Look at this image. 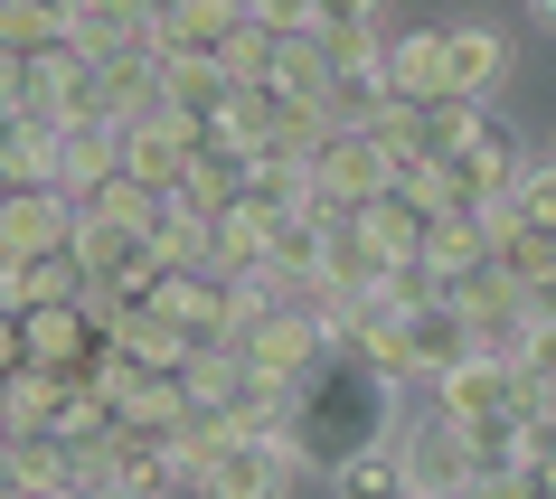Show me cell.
Wrapping results in <instances>:
<instances>
[{
  "instance_id": "obj_1",
  "label": "cell",
  "mask_w": 556,
  "mask_h": 499,
  "mask_svg": "<svg viewBox=\"0 0 556 499\" xmlns=\"http://www.w3.org/2000/svg\"><path fill=\"white\" fill-rule=\"evenodd\" d=\"M387 434H396V378L368 349H330L283 406V443H293L302 471H340L350 452H368Z\"/></svg>"
},
{
  "instance_id": "obj_2",
  "label": "cell",
  "mask_w": 556,
  "mask_h": 499,
  "mask_svg": "<svg viewBox=\"0 0 556 499\" xmlns=\"http://www.w3.org/2000/svg\"><path fill=\"white\" fill-rule=\"evenodd\" d=\"M302 179H312V207L350 217V207H368V199H387V189H396V161H387V142L368 132V123H330L321 151L302 161Z\"/></svg>"
},
{
  "instance_id": "obj_3",
  "label": "cell",
  "mask_w": 556,
  "mask_h": 499,
  "mask_svg": "<svg viewBox=\"0 0 556 499\" xmlns=\"http://www.w3.org/2000/svg\"><path fill=\"white\" fill-rule=\"evenodd\" d=\"M519 170H528V151L509 142V123H481V142L453 151V161L434 170V217H443V207H463V217L500 207L509 189H519Z\"/></svg>"
},
{
  "instance_id": "obj_4",
  "label": "cell",
  "mask_w": 556,
  "mask_h": 499,
  "mask_svg": "<svg viewBox=\"0 0 556 499\" xmlns=\"http://www.w3.org/2000/svg\"><path fill=\"white\" fill-rule=\"evenodd\" d=\"M293 481H302V462L283 434H236L217 462H199L189 490L199 499H293Z\"/></svg>"
},
{
  "instance_id": "obj_5",
  "label": "cell",
  "mask_w": 556,
  "mask_h": 499,
  "mask_svg": "<svg viewBox=\"0 0 556 499\" xmlns=\"http://www.w3.org/2000/svg\"><path fill=\"white\" fill-rule=\"evenodd\" d=\"M236 358H245V378L302 386V378H312V368L330 358V340L312 330V311H302V302H274V311H255V321H245V340H236Z\"/></svg>"
},
{
  "instance_id": "obj_6",
  "label": "cell",
  "mask_w": 556,
  "mask_h": 499,
  "mask_svg": "<svg viewBox=\"0 0 556 499\" xmlns=\"http://www.w3.org/2000/svg\"><path fill=\"white\" fill-rule=\"evenodd\" d=\"M443 302L463 311V330H471V349H491V358H509L528 340V293L509 283L500 265H471V273H453L443 283Z\"/></svg>"
},
{
  "instance_id": "obj_7",
  "label": "cell",
  "mask_w": 556,
  "mask_h": 499,
  "mask_svg": "<svg viewBox=\"0 0 556 499\" xmlns=\"http://www.w3.org/2000/svg\"><path fill=\"white\" fill-rule=\"evenodd\" d=\"M396 462H406V499H434V490H471L481 471H471V443L453 414H425V424H396Z\"/></svg>"
},
{
  "instance_id": "obj_8",
  "label": "cell",
  "mask_w": 556,
  "mask_h": 499,
  "mask_svg": "<svg viewBox=\"0 0 556 499\" xmlns=\"http://www.w3.org/2000/svg\"><path fill=\"white\" fill-rule=\"evenodd\" d=\"M519 368L491 349H463L453 368L434 378V414H453V424H500V414H519Z\"/></svg>"
},
{
  "instance_id": "obj_9",
  "label": "cell",
  "mask_w": 556,
  "mask_h": 499,
  "mask_svg": "<svg viewBox=\"0 0 556 499\" xmlns=\"http://www.w3.org/2000/svg\"><path fill=\"white\" fill-rule=\"evenodd\" d=\"M114 151H123V179H142L151 199H170L179 170L199 161V132H189V123H170L161 104H151V114H132V123L114 132Z\"/></svg>"
},
{
  "instance_id": "obj_10",
  "label": "cell",
  "mask_w": 556,
  "mask_h": 499,
  "mask_svg": "<svg viewBox=\"0 0 556 499\" xmlns=\"http://www.w3.org/2000/svg\"><path fill=\"white\" fill-rule=\"evenodd\" d=\"M66 227H76V199L66 189H10L0 199V273L38 265V255H66Z\"/></svg>"
},
{
  "instance_id": "obj_11",
  "label": "cell",
  "mask_w": 556,
  "mask_h": 499,
  "mask_svg": "<svg viewBox=\"0 0 556 499\" xmlns=\"http://www.w3.org/2000/svg\"><path fill=\"white\" fill-rule=\"evenodd\" d=\"M500 86H509V29H500V20H453V29H443V94L491 104Z\"/></svg>"
},
{
  "instance_id": "obj_12",
  "label": "cell",
  "mask_w": 556,
  "mask_h": 499,
  "mask_svg": "<svg viewBox=\"0 0 556 499\" xmlns=\"http://www.w3.org/2000/svg\"><path fill=\"white\" fill-rule=\"evenodd\" d=\"M245 29V0H151V57H217Z\"/></svg>"
},
{
  "instance_id": "obj_13",
  "label": "cell",
  "mask_w": 556,
  "mask_h": 499,
  "mask_svg": "<svg viewBox=\"0 0 556 499\" xmlns=\"http://www.w3.org/2000/svg\"><path fill=\"white\" fill-rule=\"evenodd\" d=\"M378 48H387V29L321 38V66H330V123H368V114L387 104V86H378Z\"/></svg>"
},
{
  "instance_id": "obj_14",
  "label": "cell",
  "mask_w": 556,
  "mask_h": 499,
  "mask_svg": "<svg viewBox=\"0 0 556 499\" xmlns=\"http://www.w3.org/2000/svg\"><path fill=\"white\" fill-rule=\"evenodd\" d=\"M58 38L76 57H123V48H151V0H66Z\"/></svg>"
},
{
  "instance_id": "obj_15",
  "label": "cell",
  "mask_w": 556,
  "mask_h": 499,
  "mask_svg": "<svg viewBox=\"0 0 556 499\" xmlns=\"http://www.w3.org/2000/svg\"><path fill=\"white\" fill-rule=\"evenodd\" d=\"M378 86H387V104H443V29H396L378 48Z\"/></svg>"
},
{
  "instance_id": "obj_16",
  "label": "cell",
  "mask_w": 556,
  "mask_h": 499,
  "mask_svg": "<svg viewBox=\"0 0 556 499\" xmlns=\"http://www.w3.org/2000/svg\"><path fill=\"white\" fill-rule=\"evenodd\" d=\"M350 235L378 255V273H406V265H425V207L415 199H368V207H350Z\"/></svg>"
},
{
  "instance_id": "obj_17",
  "label": "cell",
  "mask_w": 556,
  "mask_h": 499,
  "mask_svg": "<svg viewBox=\"0 0 556 499\" xmlns=\"http://www.w3.org/2000/svg\"><path fill=\"white\" fill-rule=\"evenodd\" d=\"M0 189H58V123L29 104L0 123Z\"/></svg>"
},
{
  "instance_id": "obj_18",
  "label": "cell",
  "mask_w": 556,
  "mask_h": 499,
  "mask_svg": "<svg viewBox=\"0 0 556 499\" xmlns=\"http://www.w3.org/2000/svg\"><path fill=\"white\" fill-rule=\"evenodd\" d=\"M104 340H114V349L132 358L142 378H179V358H189V340H179V330L161 321L151 302H123V311H114V330H104Z\"/></svg>"
},
{
  "instance_id": "obj_19",
  "label": "cell",
  "mask_w": 556,
  "mask_h": 499,
  "mask_svg": "<svg viewBox=\"0 0 556 499\" xmlns=\"http://www.w3.org/2000/svg\"><path fill=\"white\" fill-rule=\"evenodd\" d=\"M217 104H227V76H217V57H161V114H170V123L207 132V123H217Z\"/></svg>"
},
{
  "instance_id": "obj_20",
  "label": "cell",
  "mask_w": 556,
  "mask_h": 499,
  "mask_svg": "<svg viewBox=\"0 0 556 499\" xmlns=\"http://www.w3.org/2000/svg\"><path fill=\"white\" fill-rule=\"evenodd\" d=\"M86 293V273H76V255H38V265H10L0 273V311H58V302H76Z\"/></svg>"
},
{
  "instance_id": "obj_21",
  "label": "cell",
  "mask_w": 556,
  "mask_h": 499,
  "mask_svg": "<svg viewBox=\"0 0 556 499\" xmlns=\"http://www.w3.org/2000/svg\"><path fill=\"white\" fill-rule=\"evenodd\" d=\"M179 424H189L179 378H142V386L114 406V434H123V443H179Z\"/></svg>"
},
{
  "instance_id": "obj_22",
  "label": "cell",
  "mask_w": 556,
  "mask_h": 499,
  "mask_svg": "<svg viewBox=\"0 0 556 499\" xmlns=\"http://www.w3.org/2000/svg\"><path fill=\"white\" fill-rule=\"evenodd\" d=\"M236 199H245V161H227V151H207V142H199V161L179 170L170 207H189V217H207V227H217Z\"/></svg>"
},
{
  "instance_id": "obj_23",
  "label": "cell",
  "mask_w": 556,
  "mask_h": 499,
  "mask_svg": "<svg viewBox=\"0 0 556 499\" xmlns=\"http://www.w3.org/2000/svg\"><path fill=\"white\" fill-rule=\"evenodd\" d=\"M491 265V227L481 217H463V207H443V217H425V273L434 283H453V273Z\"/></svg>"
},
{
  "instance_id": "obj_24",
  "label": "cell",
  "mask_w": 556,
  "mask_h": 499,
  "mask_svg": "<svg viewBox=\"0 0 556 499\" xmlns=\"http://www.w3.org/2000/svg\"><path fill=\"white\" fill-rule=\"evenodd\" d=\"M481 123H491V104H463V94H443V104H425L415 114V161H453V151H471L481 142Z\"/></svg>"
},
{
  "instance_id": "obj_25",
  "label": "cell",
  "mask_w": 556,
  "mask_h": 499,
  "mask_svg": "<svg viewBox=\"0 0 556 499\" xmlns=\"http://www.w3.org/2000/svg\"><path fill=\"white\" fill-rule=\"evenodd\" d=\"M236 386H245V358L217 340V349H189L179 358V396H189V414H227Z\"/></svg>"
},
{
  "instance_id": "obj_26",
  "label": "cell",
  "mask_w": 556,
  "mask_h": 499,
  "mask_svg": "<svg viewBox=\"0 0 556 499\" xmlns=\"http://www.w3.org/2000/svg\"><path fill=\"white\" fill-rule=\"evenodd\" d=\"M142 245H151V265L161 273H199L207 265V217H189V207H151V227H142Z\"/></svg>"
},
{
  "instance_id": "obj_27",
  "label": "cell",
  "mask_w": 556,
  "mask_h": 499,
  "mask_svg": "<svg viewBox=\"0 0 556 499\" xmlns=\"http://www.w3.org/2000/svg\"><path fill=\"white\" fill-rule=\"evenodd\" d=\"M123 170V151H114V132H58V189L76 207L94 199V189H104V179Z\"/></svg>"
},
{
  "instance_id": "obj_28",
  "label": "cell",
  "mask_w": 556,
  "mask_h": 499,
  "mask_svg": "<svg viewBox=\"0 0 556 499\" xmlns=\"http://www.w3.org/2000/svg\"><path fill=\"white\" fill-rule=\"evenodd\" d=\"M48 443H58V452H94V443H114V406H104L94 386H66L58 414H48Z\"/></svg>"
},
{
  "instance_id": "obj_29",
  "label": "cell",
  "mask_w": 556,
  "mask_h": 499,
  "mask_svg": "<svg viewBox=\"0 0 556 499\" xmlns=\"http://www.w3.org/2000/svg\"><path fill=\"white\" fill-rule=\"evenodd\" d=\"M94 76H104V94H114V114H151L161 104V57L151 48H123V57H94Z\"/></svg>"
},
{
  "instance_id": "obj_30",
  "label": "cell",
  "mask_w": 556,
  "mask_h": 499,
  "mask_svg": "<svg viewBox=\"0 0 556 499\" xmlns=\"http://www.w3.org/2000/svg\"><path fill=\"white\" fill-rule=\"evenodd\" d=\"M330 490H340V499H406V462H396V443L350 452V462L330 471Z\"/></svg>"
},
{
  "instance_id": "obj_31",
  "label": "cell",
  "mask_w": 556,
  "mask_h": 499,
  "mask_svg": "<svg viewBox=\"0 0 556 499\" xmlns=\"http://www.w3.org/2000/svg\"><path fill=\"white\" fill-rule=\"evenodd\" d=\"M58 10H66V0H0V48H10V57L58 48Z\"/></svg>"
},
{
  "instance_id": "obj_32",
  "label": "cell",
  "mask_w": 556,
  "mask_h": 499,
  "mask_svg": "<svg viewBox=\"0 0 556 499\" xmlns=\"http://www.w3.org/2000/svg\"><path fill=\"white\" fill-rule=\"evenodd\" d=\"M58 396H66V378H48V368H10V434H48Z\"/></svg>"
},
{
  "instance_id": "obj_33",
  "label": "cell",
  "mask_w": 556,
  "mask_h": 499,
  "mask_svg": "<svg viewBox=\"0 0 556 499\" xmlns=\"http://www.w3.org/2000/svg\"><path fill=\"white\" fill-rule=\"evenodd\" d=\"M217 76H227V86H274V29H255V20H245V29L217 48Z\"/></svg>"
},
{
  "instance_id": "obj_34",
  "label": "cell",
  "mask_w": 556,
  "mask_h": 499,
  "mask_svg": "<svg viewBox=\"0 0 556 499\" xmlns=\"http://www.w3.org/2000/svg\"><path fill=\"white\" fill-rule=\"evenodd\" d=\"M509 217H519V227H538V235H556V161H528V170H519Z\"/></svg>"
},
{
  "instance_id": "obj_35",
  "label": "cell",
  "mask_w": 556,
  "mask_h": 499,
  "mask_svg": "<svg viewBox=\"0 0 556 499\" xmlns=\"http://www.w3.org/2000/svg\"><path fill=\"white\" fill-rule=\"evenodd\" d=\"M378 10H387V0H302V29L350 38V29H378Z\"/></svg>"
},
{
  "instance_id": "obj_36",
  "label": "cell",
  "mask_w": 556,
  "mask_h": 499,
  "mask_svg": "<svg viewBox=\"0 0 556 499\" xmlns=\"http://www.w3.org/2000/svg\"><path fill=\"white\" fill-rule=\"evenodd\" d=\"M10 368H29V340H20V311H0V378Z\"/></svg>"
},
{
  "instance_id": "obj_37",
  "label": "cell",
  "mask_w": 556,
  "mask_h": 499,
  "mask_svg": "<svg viewBox=\"0 0 556 499\" xmlns=\"http://www.w3.org/2000/svg\"><path fill=\"white\" fill-rule=\"evenodd\" d=\"M20 114V57H10V48H0V123Z\"/></svg>"
},
{
  "instance_id": "obj_38",
  "label": "cell",
  "mask_w": 556,
  "mask_h": 499,
  "mask_svg": "<svg viewBox=\"0 0 556 499\" xmlns=\"http://www.w3.org/2000/svg\"><path fill=\"white\" fill-rule=\"evenodd\" d=\"M76 499H142L132 481H94V490H76Z\"/></svg>"
},
{
  "instance_id": "obj_39",
  "label": "cell",
  "mask_w": 556,
  "mask_h": 499,
  "mask_svg": "<svg viewBox=\"0 0 556 499\" xmlns=\"http://www.w3.org/2000/svg\"><path fill=\"white\" fill-rule=\"evenodd\" d=\"M528 10H538V29H556V0H528Z\"/></svg>"
},
{
  "instance_id": "obj_40",
  "label": "cell",
  "mask_w": 556,
  "mask_h": 499,
  "mask_svg": "<svg viewBox=\"0 0 556 499\" xmlns=\"http://www.w3.org/2000/svg\"><path fill=\"white\" fill-rule=\"evenodd\" d=\"M0 490H10V434H0Z\"/></svg>"
},
{
  "instance_id": "obj_41",
  "label": "cell",
  "mask_w": 556,
  "mask_h": 499,
  "mask_svg": "<svg viewBox=\"0 0 556 499\" xmlns=\"http://www.w3.org/2000/svg\"><path fill=\"white\" fill-rule=\"evenodd\" d=\"M0 434H10V378H0Z\"/></svg>"
},
{
  "instance_id": "obj_42",
  "label": "cell",
  "mask_w": 556,
  "mask_h": 499,
  "mask_svg": "<svg viewBox=\"0 0 556 499\" xmlns=\"http://www.w3.org/2000/svg\"><path fill=\"white\" fill-rule=\"evenodd\" d=\"M434 499H471V490H434Z\"/></svg>"
},
{
  "instance_id": "obj_43",
  "label": "cell",
  "mask_w": 556,
  "mask_h": 499,
  "mask_svg": "<svg viewBox=\"0 0 556 499\" xmlns=\"http://www.w3.org/2000/svg\"><path fill=\"white\" fill-rule=\"evenodd\" d=\"M0 499H20V490H0Z\"/></svg>"
},
{
  "instance_id": "obj_44",
  "label": "cell",
  "mask_w": 556,
  "mask_h": 499,
  "mask_svg": "<svg viewBox=\"0 0 556 499\" xmlns=\"http://www.w3.org/2000/svg\"><path fill=\"white\" fill-rule=\"evenodd\" d=\"M547 161H556V142H547Z\"/></svg>"
},
{
  "instance_id": "obj_45",
  "label": "cell",
  "mask_w": 556,
  "mask_h": 499,
  "mask_svg": "<svg viewBox=\"0 0 556 499\" xmlns=\"http://www.w3.org/2000/svg\"><path fill=\"white\" fill-rule=\"evenodd\" d=\"M0 199H10V189H0Z\"/></svg>"
}]
</instances>
